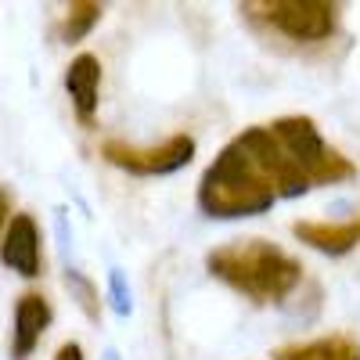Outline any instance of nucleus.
Returning <instances> with one entry per match:
<instances>
[{"label": "nucleus", "mask_w": 360, "mask_h": 360, "mask_svg": "<svg viewBox=\"0 0 360 360\" xmlns=\"http://www.w3.org/2000/svg\"><path fill=\"white\" fill-rule=\"evenodd\" d=\"M356 166L332 148L310 115H281L231 137L198 180V209L213 220H242L314 188L346 184Z\"/></svg>", "instance_id": "1"}, {"label": "nucleus", "mask_w": 360, "mask_h": 360, "mask_svg": "<svg viewBox=\"0 0 360 360\" xmlns=\"http://www.w3.org/2000/svg\"><path fill=\"white\" fill-rule=\"evenodd\" d=\"M205 270L259 307L285 303L303 281V263L266 238H242L213 249L205 256Z\"/></svg>", "instance_id": "2"}, {"label": "nucleus", "mask_w": 360, "mask_h": 360, "mask_svg": "<svg viewBox=\"0 0 360 360\" xmlns=\"http://www.w3.org/2000/svg\"><path fill=\"white\" fill-rule=\"evenodd\" d=\"M245 11H259L270 29H278L295 44L328 40L339 22V4H328V0H266V4H249Z\"/></svg>", "instance_id": "3"}, {"label": "nucleus", "mask_w": 360, "mask_h": 360, "mask_svg": "<svg viewBox=\"0 0 360 360\" xmlns=\"http://www.w3.org/2000/svg\"><path fill=\"white\" fill-rule=\"evenodd\" d=\"M101 159L112 162L115 169H123V173H134V176H169L195 159V137L173 134L169 141L148 144V148H137V144H127V141H105Z\"/></svg>", "instance_id": "4"}, {"label": "nucleus", "mask_w": 360, "mask_h": 360, "mask_svg": "<svg viewBox=\"0 0 360 360\" xmlns=\"http://www.w3.org/2000/svg\"><path fill=\"white\" fill-rule=\"evenodd\" d=\"M0 259H4L8 270H15V274L25 278V281L40 278V266H44L40 227L29 213H15L8 220V231H4V238H0Z\"/></svg>", "instance_id": "5"}, {"label": "nucleus", "mask_w": 360, "mask_h": 360, "mask_svg": "<svg viewBox=\"0 0 360 360\" xmlns=\"http://www.w3.org/2000/svg\"><path fill=\"white\" fill-rule=\"evenodd\" d=\"M51 317H54V310H51L44 292L18 295V303H15V335H11V360L33 356V349L40 346Z\"/></svg>", "instance_id": "6"}, {"label": "nucleus", "mask_w": 360, "mask_h": 360, "mask_svg": "<svg viewBox=\"0 0 360 360\" xmlns=\"http://www.w3.org/2000/svg\"><path fill=\"white\" fill-rule=\"evenodd\" d=\"M292 234L303 245L324 256H346L360 245V217L342 220V224H328V220H299L292 224Z\"/></svg>", "instance_id": "7"}, {"label": "nucleus", "mask_w": 360, "mask_h": 360, "mask_svg": "<svg viewBox=\"0 0 360 360\" xmlns=\"http://www.w3.org/2000/svg\"><path fill=\"white\" fill-rule=\"evenodd\" d=\"M65 90L72 98V108L83 123H94L98 98H101V62L94 54H76L65 69Z\"/></svg>", "instance_id": "8"}, {"label": "nucleus", "mask_w": 360, "mask_h": 360, "mask_svg": "<svg viewBox=\"0 0 360 360\" xmlns=\"http://www.w3.org/2000/svg\"><path fill=\"white\" fill-rule=\"evenodd\" d=\"M274 360H360V342L349 335H321L310 342L278 346Z\"/></svg>", "instance_id": "9"}, {"label": "nucleus", "mask_w": 360, "mask_h": 360, "mask_svg": "<svg viewBox=\"0 0 360 360\" xmlns=\"http://www.w3.org/2000/svg\"><path fill=\"white\" fill-rule=\"evenodd\" d=\"M105 8L94 4V0H76V4H69L62 25H58V37H62V44H79L90 29H94L101 22Z\"/></svg>", "instance_id": "10"}, {"label": "nucleus", "mask_w": 360, "mask_h": 360, "mask_svg": "<svg viewBox=\"0 0 360 360\" xmlns=\"http://www.w3.org/2000/svg\"><path fill=\"white\" fill-rule=\"evenodd\" d=\"M62 281H65V288H69V295H72V303H76L90 321H101V292H98V285L90 281L86 274H79V270H72V266H65Z\"/></svg>", "instance_id": "11"}, {"label": "nucleus", "mask_w": 360, "mask_h": 360, "mask_svg": "<svg viewBox=\"0 0 360 360\" xmlns=\"http://www.w3.org/2000/svg\"><path fill=\"white\" fill-rule=\"evenodd\" d=\"M108 295H112V307H115V314H119V317H127V314L134 310L123 270H108Z\"/></svg>", "instance_id": "12"}, {"label": "nucleus", "mask_w": 360, "mask_h": 360, "mask_svg": "<svg viewBox=\"0 0 360 360\" xmlns=\"http://www.w3.org/2000/svg\"><path fill=\"white\" fill-rule=\"evenodd\" d=\"M8 220H11V195H8V188H0V238L8 231Z\"/></svg>", "instance_id": "13"}, {"label": "nucleus", "mask_w": 360, "mask_h": 360, "mask_svg": "<svg viewBox=\"0 0 360 360\" xmlns=\"http://www.w3.org/2000/svg\"><path fill=\"white\" fill-rule=\"evenodd\" d=\"M54 360H83V346L79 342H62L54 353Z\"/></svg>", "instance_id": "14"}, {"label": "nucleus", "mask_w": 360, "mask_h": 360, "mask_svg": "<svg viewBox=\"0 0 360 360\" xmlns=\"http://www.w3.org/2000/svg\"><path fill=\"white\" fill-rule=\"evenodd\" d=\"M101 360H123V356H119V349H105V356Z\"/></svg>", "instance_id": "15"}]
</instances>
